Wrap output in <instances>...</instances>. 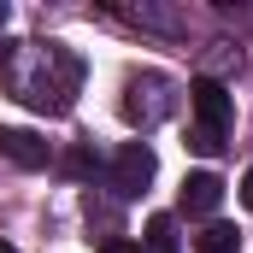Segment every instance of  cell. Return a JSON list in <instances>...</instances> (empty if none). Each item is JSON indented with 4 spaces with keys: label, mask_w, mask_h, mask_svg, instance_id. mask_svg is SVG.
Wrapping results in <instances>:
<instances>
[{
    "label": "cell",
    "mask_w": 253,
    "mask_h": 253,
    "mask_svg": "<svg viewBox=\"0 0 253 253\" xmlns=\"http://www.w3.org/2000/svg\"><path fill=\"white\" fill-rule=\"evenodd\" d=\"M0 77L24 106L59 118V112H71V100L83 88V59L65 42H6L0 47Z\"/></svg>",
    "instance_id": "1"
},
{
    "label": "cell",
    "mask_w": 253,
    "mask_h": 253,
    "mask_svg": "<svg viewBox=\"0 0 253 253\" xmlns=\"http://www.w3.org/2000/svg\"><path fill=\"white\" fill-rule=\"evenodd\" d=\"M171 106H177V83L165 77V71H135L124 83V118L135 129H153L171 118Z\"/></svg>",
    "instance_id": "2"
},
{
    "label": "cell",
    "mask_w": 253,
    "mask_h": 253,
    "mask_svg": "<svg viewBox=\"0 0 253 253\" xmlns=\"http://www.w3.org/2000/svg\"><path fill=\"white\" fill-rule=\"evenodd\" d=\"M153 171H159L153 147H147V141H124V147L112 153V165H106V189L118 194V200H135V194H147Z\"/></svg>",
    "instance_id": "3"
},
{
    "label": "cell",
    "mask_w": 253,
    "mask_h": 253,
    "mask_svg": "<svg viewBox=\"0 0 253 253\" xmlns=\"http://www.w3.org/2000/svg\"><path fill=\"white\" fill-rule=\"evenodd\" d=\"M189 106H194V129L200 135H230V118H236V100H230V88L218 83V77H194L189 83Z\"/></svg>",
    "instance_id": "4"
},
{
    "label": "cell",
    "mask_w": 253,
    "mask_h": 253,
    "mask_svg": "<svg viewBox=\"0 0 253 253\" xmlns=\"http://www.w3.org/2000/svg\"><path fill=\"white\" fill-rule=\"evenodd\" d=\"M0 153H6L18 171H42V165H53V147H47L36 129H0Z\"/></svg>",
    "instance_id": "5"
},
{
    "label": "cell",
    "mask_w": 253,
    "mask_h": 253,
    "mask_svg": "<svg viewBox=\"0 0 253 253\" xmlns=\"http://www.w3.org/2000/svg\"><path fill=\"white\" fill-rule=\"evenodd\" d=\"M218 200H224V177H218V171H194V177H183V212L206 218V212H218Z\"/></svg>",
    "instance_id": "6"
},
{
    "label": "cell",
    "mask_w": 253,
    "mask_h": 253,
    "mask_svg": "<svg viewBox=\"0 0 253 253\" xmlns=\"http://www.w3.org/2000/svg\"><path fill=\"white\" fill-rule=\"evenodd\" d=\"M141 253H183V236H177V218H171V212H153V218H147Z\"/></svg>",
    "instance_id": "7"
},
{
    "label": "cell",
    "mask_w": 253,
    "mask_h": 253,
    "mask_svg": "<svg viewBox=\"0 0 253 253\" xmlns=\"http://www.w3.org/2000/svg\"><path fill=\"white\" fill-rule=\"evenodd\" d=\"M236 248H242L236 224H206V230L194 236V253H236Z\"/></svg>",
    "instance_id": "8"
},
{
    "label": "cell",
    "mask_w": 253,
    "mask_h": 253,
    "mask_svg": "<svg viewBox=\"0 0 253 253\" xmlns=\"http://www.w3.org/2000/svg\"><path fill=\"white\" fill-rule=\"evenodd\" d=\"M83 212H88V224H106V230L118 236V206H112V200H100V194H88V200H83Z\"/></svg>",
    "instance_id": "9"
},
{
    "label": "cell",
    "mask_w": 253,
    "mask_h": 253,
    "mask_svg": "<svg viewBox=\"0 0 253 253\" xmlns=\"http://www.w3.org/2000/svg\"><path fill=\"white\" fill-rule=\"evenodd\" d=\"M59 171L65 177H88V171H94V153H88V147H71V153L59 159Z\"/></svg>",
    "instance_id": "10"
},
{
    "label": "cell",
    "mask_w": 253,
    "mask_h": 253,
    "mask_svg": "<svg viewBox=\"0 0 253 253\" xmlns=\"http://www.w3.org/2000/svg\"><path fill=\"white\" fill-rule=\"evenodd\" d=\"M100 253H141V248H135L129 236H106V242H100Z\"/></svg>",
    "instance_id": "11"
},
{
    "label": "cell",
    "mask_w": 253,
    "mask_h": 253,
    "mask_svg": "<svg viewBox=\"0 0 253 253\" xmlns=\"http://www.w3.org/2000/svg\"><path fill=\"white\" fill-rule=\"evenodd\" d=\"M242 206H253V165H248V177H242Z\"/></svg>",
    "instance_id": "12"
},
{
    "label": "cell",
    "mask_w": 253,
    "mask_h": 253,
    "mask_svg": "<svg viewBox=\"0 0 253 253\" xmlns=\"http://www.w3.org/2000/svg\"><path fill=\"white\" fill-rule=\"evenodd\" d=\"M6 18H12V12H6V0H0V30H6Z\"/></svg>",
    "instance_id": "13"
},
{
    "label": "cell",
    "mask_w": 253,
    "mask_h": 253,
    "mask_svg": "<svg viewBox=\"0 0 253 253\" xmlns=\"http://www.w3.org/2000/svg\"><path fill=\"white\" fill-rule=\"evenodd\" d=\"M0 253H18V248H12V242H0Z\"/></svg>",
    "instance_id": "14"
}]
</instances>
